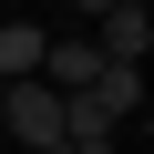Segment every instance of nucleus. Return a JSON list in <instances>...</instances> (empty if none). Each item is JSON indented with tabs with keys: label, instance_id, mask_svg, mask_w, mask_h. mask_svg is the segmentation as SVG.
Masks as SVG:
<instances>
[{
	"label": "nucleus",
	"instance_id": "1",
	"mask_svg": "<svg viewBox=\"0 0 154 154\" xmlns=\"http://www.w3.org/2000/svg\"><path fill=\"white\" fill-rule=\"evenodd\" d=\"M0 134L31 144V154H62V93L51 82H11L0 93Z\"/></svg>",
	"mask_w": 154,
	"mask_h": 154
},
{
	"label": "nucleus",
	"instance_id": "2",
	"mask_svg": "<svg viewBox=\"0 0 154 154\" xmlns=\"http://www.w3.org/2000/svg\"><path fill=\"white\" fill-rule=\"evenodd\" d=\"M82 41H93L103 62H123V72H144V51H154V11H123V0H113V11H103V21L82 31Z\"/></svg>",
	"mask_w": 154,
	"mask_h": 154
},
{
	"label": "nucleus",
	"instance_id": "3",
	"mask_svg": "<svg viewBox=\"0 0 154 154\" xmlns=\"http://www.w3.org/2000/svg\"><path fill=\"white\" fill-rule=\"evenodd\" d=\"M41 82H51V93H93V82H103V51H93L82 31H62V41H41Z\"/></svg>",
	"mask_w": 154,
	"mask_h": 154
},
{
	"label": "nucleus",
	"instance_id": "4",
	"mask_svg": "<svg viewBox=\"0 0 154 154\" xmlns=\"http://www.w3.org/2000/svg\"><path fill=\"white\" fill-rule=\"evenodd\" d=\"M41 21H0V82H41Z\"/></svg>",
	"mask_w": 154,
	"mask_h": 154
},
{
	"label": "nucleus",
	"instance_id": "5",
	"mask_svg": "<svg viewBox=\"0 0 154 154\" xmlns=\"http://www.w3.org/2000/svg\"><path fill=\"white\" fill-rule=\"evenodd\" d=\"M72 11H82V21H103V11H113V0H72Z\"/></svg>",
	"mask_w": 154,
	"mask_h": 154
},
{
	"label": "nucleus",
	"instance_id": "6",
	"mask_svg": "<svg viewBox=\"0 0 154 154\" xmlns=\"http://www.w3.org/2000/svg\"><path fill=\"white\" fill-rule=\"evenodd\" d=\"M62 154H123V144H62Z\"/></svg>",
	"mask_w": 154,
	"mask_h": 154
},
{
	"label": "nucleus",
	"instance_id": "7",
	"mask_svg": "<svg viewBox=\"0 0 154 154\" xmlns=\"http://www.w3.org/2000/svg\"><path fill=\"white\" fill-rule=\"evenodd\" d=\"M0 93H11V82H0Z\"/></svg>",
	"mask_w": 154,
	"mask_h": 154
}]
</instances>
